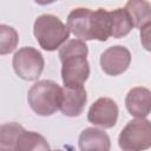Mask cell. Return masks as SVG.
Returning a JSON list of instances; mask_svg holds the SVG:
<instances>
[{"mask_svg":"<svg viewBox=\"0 0 151 151\" xmlns=\"http://www.w3.org/2000/svg\"><path fill=\"white\" fill-rule=\"evenodd\" d=\"M63 87L53 80H39L31 86L27 100L31 109L39 116L47 117L60 110Z\"/></svg>","mask_w":151,"mask_h":151,"instance_id":"cell-2","label":"cell"},{"mask_svg":"<svg viewBox=\"0 0 151 151\" xmlns=\"http://www.w3.org/2000/svg\"><path fill=\"white\" fill-rule=\"evenodd\" d=\"M92 14L90 8H74L67 17V27L70 32L81 40H93L92 38Z\"/></svg>","mask_w":151,"mask_h":151,"instance_id":"cell-8","label":"cell"},{"mask_svg":"<svg viewBox=\"0 0 151 151\" xmlns=\"http://www.w3.org/2000/svg\"><path fill=\"white\" fill-rule=\"evenodd\" d=\"M140 42L146 51L151 52V21L140 28Z\"/></svg>","mask_w":151,"mask_h":151,"instance_id":"cell-18","label":"cell"},{"mask_svg":"<svg viewBox=\"0 0 151 151\" xmlns=\"http://www.w3.org/2000/svg\"><path fill=\"white\" fill-rule=\"evenodd\" d=\"M50 149L48 143L41 134L33 131H26L25 129L20 132L15 143V151H45Z\"/></svg>","mask_w":151,"mask_h":151,"instance_id":"cell-14","label":"cell"},{"mask_svg":"<svg viewBox=\"0 0 151 151\" xmlns=\"http://www.w3.org/2000/svg\"><path fill=\"white\" fill-rule=\"evenodd\" d=\"M111 37L110 12L104 8L93 11L92 14V38L99 41H106Z\"/></svg>","mask_w":151,"mask_h":151,"instance_id":"cell-15","label":"cell"},{"mask_svg":"<svg viewBox=\"0 0 151 151\" xmlns=\"http://www.w3.org/2000/svg\"><path fill=\"white\" fill-rule=\"evenodd\" d=\"M19 37L17 31L7 25H0V54L5 55L13 52L18 45Z\"/></svg>","mask_w":151,"mask_h":151,"instance_id":"cell-17","label":"cell"},{"mask_svg":"<svg viewBox=\"0 0 151 151\" xmlns=\"http://www.w3.org/2000/svg\"><path fill=\"white\" fill-rule=\"evenodd\" d=\"M109 12L111 20V37L119 39L127 35L133 28V22L129 12L125 8H116Z\"/></svg>","mask_w":151,"mask_h":151,"instance_id":"cell-13","label":"cell"},{"mask_svg":"<svg viewBox=\"0 0 151 151\" xmlns=\"http://www.w3.org/2000/svg\"><path fill=\"white\" fill-rule=\"evenodd\" d=\"M12 65L17 76L24 80H37L44 70L45 60L42 54L34 47L25 46L15 52Z\"/></svg>","mask_w":151,"mask_h":151,"instance_id":"cell-5","label":"cell"},{"mask_svg":"<svg viewBox=\"0 0 151 151\" xmlns=\"http://www.w3.org/2000/svg\"><path fill=\"white\" fill-rule=\"evenodd\" d=\"M125 9L131 17L133 27L142 28L151 21V2L147 0H127Z\"/></svg>","mask_w":151,"mask_h":151,"instance_id":"cell-12","label":"cell"},{"mask_svg":"<svg viewBox=\"0 0 151 151\" xmlns=\"http://www.w3.org/2000/svg\"><path fill=\"white\" fill-rule=\"evenodd\" d=\"M33 32L40 47L50 52L60 48L70 37L68 27L53 14L39 15L34 21Z\"/></svg>","mask_w":151,"mask_h":151,"instance_id":"cell-3","label":"cell"},{"mask_svg":"<svg viewBox=\"0 0 151 151\" xmlns=\"http://www.w3.org/2000/svg\"><path fill=\"white\" fill-rule=\"evenodd\" d=\"M38 5H42V6H45V5H50V4H52V2H54L55 0H34Z\"/></svg>","mask_w":151,"mask_h":151,"instance_id":"cell-19","label":"cell"},{"mask_svg":"<svg viewBox=\"0 0 151 151\" xmlns=\"http://www.w3.org/2000/svg\"><path fill=\"white\" fill-rule=\"evenodd\" d=\"M24 127L18 123H6L0 127V149L15 151V143Z\"/></svg>","mask_w":151,"mask_h":151,"instance_id":"cell-16","label":"cell"},{"mask_svg":"<svg viewBox=\"0 0 151 151\" xmlns=\"http://www.w3.org/2000/svg\"><path fill=\"white\" fill-rule=\"evenodd\" d=\"M131 63L130 51L122 45L111 46L100 55L101 70L109 76H119L124 73Z\"/></svg>","mask_w":151,"mask_h":151,"instance_id":"cell-7","label":"cell"},{"mask_svg":"<svg viewBox=\"0 0 151 151\" xmlns=\"http://www.w3.org/2000/svg\"><path fill=\"white\" fill-rule=\"evenodd\" d=\"M78 143H79V149L83 151H88V150L109 151L111 147V142L107 133L96 127H87L83 130L79 136Z\"/></svg>","mask_w":151,"mask_h":151,"instance_id":"cell-11","label":"cell"},{"mask_svg":"<svg viewBox=\"0 0 151 151\" xmlns=\"http://www.w3.org/2000/svg\"><path fill=\"white\" fill-rule=\"evenodd\" d=\"M119 109L114 100L107 97L98 98L88 109L87 120L94 126L111 129L118 120Z\"/></svg>","mask_w":151,"mask_h":151,"instance_id":"cell-6","label":"cell"},{"mask_svg":"<svg viewBox=\"0 0 151 151\" xmlns=\"http://www.w3.org/2000/svg\"><path fill=\"white\" fill-rule=\"evenodd\" d=\"M119 147L124 151H142L151 147V122L145 118L130 120L118 137Z\"/></svg>","mask_w":151,"mask_h":151,"instance_id":"cell-4","label":"cell"},{"mask_svg":"<svg viewBox=\"0 0 151 151\" xmlns=\"http://www.w3.org/2000/svg\"><path fill=\"white\" fill-rule=\"evenodd\" d=\"M87 101L86 90L80 86H64L60 111L67 117H78L83 113Z\"/></svg>","mask_w":151,"mask_h":151,"instance_id":"cell-9","label":"cell"},{"mask_svg":"<svg viewBox=\"0 0 151 151\" xmlns=\"http://www.w3.org/2000/svg\"><path fill=\"white\" fill-rule=\"evenodd\" d=\"M129 113L136 118H145L151 113V91L143 86L132 87L125 98Z\"/></svg>","mask_w":151,"mask_h":151,"instance_id":"cell-10","label":"cell"},{"mask_svg":"<svg viewBox=\"0 0 151 151\" xmlns=\"http://www.w3.org/2000/svg\"><path fill=\"white\" fill-rule=\"evenodd\" d=\"M87 45L81 39H71L59 48L61 61V79L64 86H80L90 76V64L86 59Z\"/></svg>","mask_w":151,"mask_h":151,"instance_id":"cell-1","label":"cell"}]
</instances>
